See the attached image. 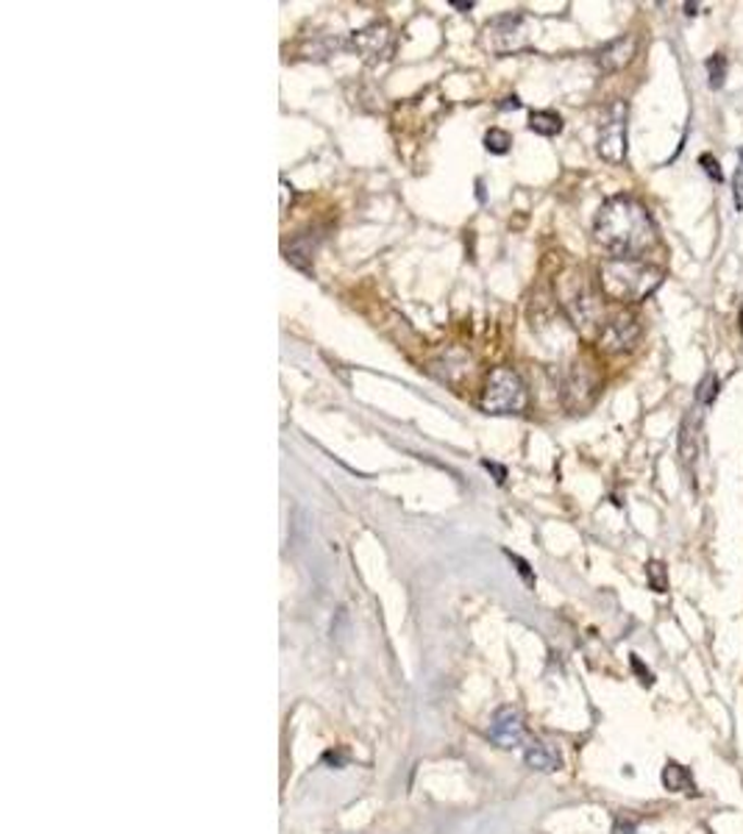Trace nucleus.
Segmentation results:
<instances>
[{"label":"nucleus","mask_w":743,"mask_h":834,"mask_svg":"<svg viewBox=\"0 0 743 834\" xmlns=\"http://www.w3.org/2000/svg\"><path fill=\"white\" fill-rule=\"evenodd\" d=\"M718 387H721V384H718L716 376H705V382H702V387H699V393H696V398H699L702 403H713V398L718 396Z\"/></svg>","instance_id":"6ab92c4d"},{"label":"nucleus","mask_w":743,"mask_h":834,"mask_svg":"<svg viewBox=\"0 0 743 834\" xmlns=\"http://www.w3.org/2000/svg\"><path fill=\"white\" fill-rule=\"evenodd\" d=\"M387 45H391V28H387V23H371V26L359 28L351 37L354 51H357L359 57L371 59V62L387 51Z\"/></svg>","instance_id":"9b49d317"},{"label":"nucleus","mask_w":743,"mask_h":834,"mask_svg":"<svg viewBox=\"0 0 743 834\" xmlns=\"http://www.w3.org/2000/svg\"><path fill=\"white\" fill-rule=\"evenodd\" d=\"M560 303L566 309L568 321L573 326L580 328L582 334H602V298H598L596 289L585 282L582 273H573V276H566L560 289Z\"/></svg>","instance_id":"20e7f679"},{"label":"nucleus","mask_w":743,"mask_h":834,"mask_svg":"<svg viewBox=\"0 0 743 834\" xmlns=\"http://www.w3.org/2000/svg\"><path fill=\"white\" fill-rule=\"evenodd\" d=\"M487 734H491V740L496 743L498 748H507V751H510V748H521L523 743H527V723H523V715L518 709L501 707L496 709Z\"/></svg>","instance_id":"1a4fd4ad"},{"label":"nucleus","mask_w":743,"mask_h":834,"mask_svg":"<svg viewBox=\"0 0 743 834\" xmlns=\"http://www.w3.org/2000/svg\"><path fill=\"white\" fill-rule=\"evenodd\" d=\"M593 237L616 259H643L657 245V226L646 203L632 195H612L593 220Z\"/></svg>","instance_id":"f257e3e1"},{"label":"nucleus","mask_w":743,"mask_h":834,"mask_svg":"<svg viewBox=\"0 0 743 834\" xmlns=\"http://www.w3.org/2000/svg\"><path fill=\"white\" fill-rule=\"evenodd\" d=\"M523 762H527V768H532V771H541V773H555L562 768L560 751H557V748L546 740L527 743V748H523Z\"/></svg>","instance_id":"f8f14e48"},{"label":"nucleus","mask_w":743,"mask_h":834,"mask_svg":"<svg viewBox=\"0 0 743 834\" xmlns=\"http://www.w3.org/2000/svg\"><path fill=\"white\" fill-rule=\"evenodd\" d=\"M735 207L743 209V184H741V173L735 178Z\"/></svg>","instance_id":"393cba45"},{"label":"nucleus","mask_w":743,"mask_h":834,"mask_svg":"<svg viewBox=\"0 0 743 834\" xmlns=\"http://www.w3.org/2000/svg\"><path fill=\"white\" fill-rule=\"evenodd\" d=\"M699 162H702V167H705V173L713 178V182H725V173H721V167H718V162L710 157V153H705V157H702Z\"/></svg>","instance_id":"aec40b11"},{"label":"nucleus","mask_w":743,"mask_h":834,"mask_svg":"<svg viewBox=\"0 0 743 834\" xmlns=\"http://www.w3.org/2000/svg\"><path fill=\"white\" fill-rule=\"evenodd\" d=\"M662 267L646 262V259H605L598 267V289L607 301L635 307L660 289Z\"/></svg>","instance_id":"f03ea898"},{"label":"nucleus","mask_w":743,"mask_h":834,"mask_svg":"<svg viewBox=\"0 0 743 834\" xmlns=\"http://www.w3.org/2000/svg\"><path fill=\"white\" fill-rule=\"evenodd\" d=\"M598 389H602V378H598L596 368L585 362V359H580V362H573L568 368L566 378H562V403L571 412H582V409H587L596 401Z\"/></svg>","instance_id":"0eeeda50"},{"label":"nucleus","mask_w":743,"mask_h":834,"mask_svg":"<svg viewBox=\"0 0 743 834\" xmlns=\"http://www.w3.org/2000/svg\"><path fill=\"white\" fill-rule=\"evenodd\" d=\"M680 459L685 464V471H693V464L699 459V434H696V423L691 414H685V421L680 426Z\"/></svg>","instance_id":"4468645a"},{"label":"nucleus","mask_w":743,"mask_h":834,"mask_svg":"<svg viewBox=\"0 0 743 834\" xmlns=\"http://www.w3.org/2000/svg\"><path fill=\"white\" fill-rule=\"evenodd\" d=\"M479 407L487 414H523L530 407V389L518 371L501 364V368H493L487 376Z\"/></svg>","instance_id":"7ed1b4c3"},{"label":"nucleus","mask_w":743,"mask_h":834,"mask_svg":"<svg viewBox=\"0 0 743 834\" xmlns=\"http://www.w3.org/2000/svg\"><path fill=\"white\" fill-rule=\"evenodd\" d=\"M632 668H635V671L641 673V682H643V684H652V682H655V679H652V673L641 665V659H637V657H632Z\"/></svg>","instance_id":"4be33fe9"},{"label":"nucleus","mask_w":743,"mask_h":834,"mask_svg":"<svg viewBox=\"0 0 743 834\" xmlns=\"http://www.w3.org/2000/svg\"><path fill=\"white\" fill-rule=\"evenodd\" d=\"M501 107H505V109H521V101H518V98H507V103H501Z\"/></svg>","instance_id":"bb28decb"},{"label":"nucleus","mask_w":743,"mask_h":834,"mask_svg":"<svg viewBox=\"0 0 743 834\" xmlns=\"http://www.w3.org/2000/svg\"><path fill=\"white\" fill-rule=\"evenodd\" d=\"M637 53V37L635 34H627V37H618L612 42H607L602 51L596 53V64L605 73H618V70L630 67L632 59Z\"/></svg>","instance_id":"9d476101"},{"label":"nucleus","mask_w":743,"mask_h":834,"mask_svg":"<svg viewBox=\"0 0 743 834\" xmlns=\"http://www.w3.org/2000/svg\"><path fill=\"white\" fill-rule=\"evenodd\" d=\"M707 76H710V87H713V89L725 87V78H727V59L721 57V53H716V57L707 59Z\"/></svg>","instance_id":"a211bd4d"},{"label":"nucleus","mask_w":743,"mask_h":834,"mask_svg":"<svg viewBox=\"0 0 743 834\" xmlns=\"http://www.w3.org/2000/svg\"><path fill=\"white\" fill-rule=\"evenodd\" d=\"M535 28L530 14L523 12H507L501 17H493L485 26V42L491 51L496 53H512L521 51L530 45V34Z\"/></svg>","instance_id":"423d86ee"},{"label":"nucleus","mask_w":743,"mask_h":834,"mask_svg":"<svg viewBox=\"0 0 743 834\" xmlns=\"http://www.w3.org/2000/svg\"><path fill=\"white\" fill-rule=\"evenodd\" d=\"M738 157H741V167H743V148H741V153H738Z\"/></svg>","instance_id":"c85d7f7f"},{"label":"nucleus","mask_w":743,"mask_h":834,"mask_svg":"<svg viewBox=\"0 0 743 834\" xmlns=\"http://www.w3.org/2000/svg\"><path fill=\"white\" fill-rule=\"evenodd\" d=\"M646 582H649L655 593H668V571L660 559H652L649 565H646Z\"/></svg>","instance_id":"dca6fc26"},{"label":"nucleus","mask_w":743,"mask_h":834,"mask_svg":"<svg viewBox=\"0 0 743 834\" xmlns=\"http://www.w3.org/2000/svg\"><path fill=\"white\" fill-rule=\"evenodd\" d=\"M448 7H451V9H460V12H471L473 3H460V0H451V3H448Z\"/></svg>","instance_id":"a878e982"},{"label":"nucleus","mask_w":743,"mask_h":834,"mask_svg":"<svg viewBox=\"0 0 743 834\" xmlns=\"http://www.w3.org/2000/svg\"><path fill=\"white\" fill-rule=\"evenodd\" d=\"M627 123H630V107L627 101H612L598 120V157L610 164H624L627 159Z\"/></svg>","instance_id":"39448f33"},{"label":"nucleus","mask_w":743,"mask_h":834,"mask_svg":"<svg viewBox=\"0 0 743 834\" xmlns=\"http://www.w3.org/2000/svg\"><path fill=\"white\" fill-rule=\"evenodd\" d=\"M507 557H510L512 559V562H516V568H518V573H521V576L523 578H527V582H535V576H532V571H530V565H527V562H523V559L521 557H516V553H512V551H507Z\"/></svg>","instance_id":"412c9836"},{"label":"nucleus","mask_w":743,"mask_h":834,"mask_svg":"<svg viewBox=\"0 0 743 834\" xmlns=\"http://www.w3.org/2000/svg\"><path fill=\"white\" fill-rule=\"evenodd\" d=\"M323 759H326V762H332V765H337V768H340V765H343V762H346V751H340V754H334V751H329V754H326V757H323Z\"/></svg>","instance_id":"b1692460"},{"label":"nucleus","mask_w":743,"mask_h":834,"mask_svg":"<svg viewBox=\"0 0 743 834\" xmlns=\"http://www.w3.org/2000/svg\"><path fill=\"white\" fill-rule=\"evenodd\" d=\"M530 128L535 134H541V137H557V134L562 132V117L557 112L541 109V112H532Z\"/></svg>","instance_id":"2eb2a0df"},{"label":"nucleus","mask_w":743,"mask_h":834,"mask_svg":"<svg viewBox=\"0 0 743 834\" xmlns=\"http://www.w3.org/2000/svg\"><path fill=\"white\" fill-rule=\"evenodd\" d=\"M643 337L641 318L635 312H621L616 314L610 323H605L602 334H598V348L605 353H630L635 351L637 343Z\"/></svg>","instance_id":"6e6552de"},{"label":"nucleus","mask_w":743,"mask_h":834,"mask_svg":"<svg viewBox=\"0 0 743 834\" xmlns=\"http://www.w3.org/2000/svg\"><path fill=\"white\" fill-rule=\"evenodd\" d=\"M662 787L671 793H682V796H699V791H696V779H693L691 768L680 765V762H666V768H662Z\"/></svg>","instance_id":"ddd939ff"},{"label":"nucleus","mask_w":743,"mask_h":834,"mask_svg":"<svg viewBox=\"0 0 743 834\" xmlns=\"http://www.w3.org/2000/svg\"><path fill=\"white\" fill-rule=\"evenodd\" d=\"M482 464H485L487 471H493V473H496V482H498V484H505V478H507V471H505V468H501V464H493V462H482Z\"/></svg>","instance_id":"5701e85b"},{"label":"nucleus","mask_w":743,"mask_h":834,"mask_svg":"<svg viewBox=\"0 0 743 834\" xmlns=\"http://www.w3.org/2000/svg\"><path fill=\"white\" fill-rule=\"evenodd\" d=\"M510 145H512V137L505 132V128H491V132L485 134V148L491 153H507L510 151Z\"/></svg>","instance_id":"f3484780"},{"label":"nucleus","mask_w":743,"mask_h":834,"mask_svg":"<svg viewBox=\"0 0 743 834\" xmlns=\"http://www.w3.org/2000/svg\"><path fill=\"white\" fill-rule=\"evenodd\" d=\"M696 12H699V7H696V3H685V14H688V17H693V14H696Z\"/></svg>","instance_id":"cd10ccee"}]
</instances>
